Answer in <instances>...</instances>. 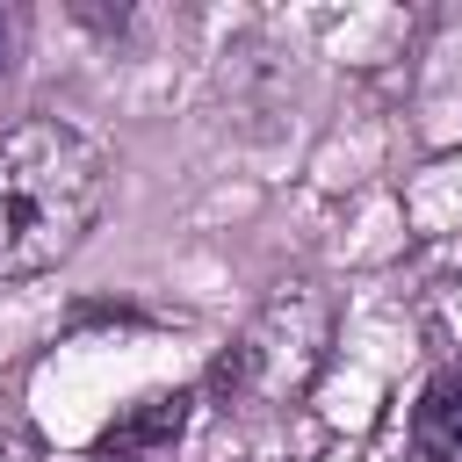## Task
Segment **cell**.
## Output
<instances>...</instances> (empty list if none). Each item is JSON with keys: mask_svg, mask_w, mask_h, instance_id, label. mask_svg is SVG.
I'll return each instance as SVG.
<instances>
[{"mask_svg": "<svg viewBox=\"0 0 462 462\" xmlns=\"http://www.w3.org/2000/svg\"><path fill=\"white\" fill-rule=\"evenodd\" d=\"M108 209V152L65 116L0 130V282L65 267Z\"/></svg>", "mask_w": 462, "mask_h": 462, "instance_id": "cell-1", "label": "cell"}, {"mask_svg": "<svg viewBox=\"0 0 462 462\" xmlns=\"http://www.w3.org/2000/svg\"><path fill=\"white\" fill-rule=\"evenodd\" d=\"M325 346H332V303H325L310 282H282V289L245 318V332L217 354L209 390H217L224 411L296 404V397L310 390V375L325 368Z\"/></svg>", "mask_w": 462, "mask_h": 462, "instance_id": "cell-2", "label": "cell"}, {"mask_svg": "<svg viewBox=\"0 0 462 462\" xmlns=\"http://www.w3.org/2000/svg\"><path fill=\"white\" fill-rule=\"evenodd\" d=\"M188 411H195V390H144L137 404H123L101 433H94V448H87V462H173V448H180V433H188Z\"/></svg>", "mask_w": 462, "mask_h": 462, "instance_id": "cell-3", "label": "cell"}, {"mask_svg": "<svg viewBox=\"0 0 462 462\" xmlns=\"http://www.w3.org/2000/svg\"><path fill=\"white\" fill-rule=\"evenodd\" d=\"M411 462H462V361L440 368L411 404Z\"/></svg>", "mask_w": 462, "mask_h": 462, "instance_id": "cell-4", "label": "cell"}, {"mask_svg": "<svg viewBox=\"0 0 462 462\" xmlns=\"http://www.w3.org/2000/svg\"><path fill=\"white\" fill-rule=\"evenodd\" d=\"M0 462H43V448H36L22 426H7V419H0Z\"/></svg>", "mask_w": 462, "mask_h": 462, "instance_id": "cell-5", "label": "cell"}, {"mask_svg": "<svg viewBox=\"0 0 462 462\" xmlns=\"http://www.w3.org/2000/svg\"><path fill=\"white\" fill-rule=\"evenodd\" d=\"M7 58H14V22L0 14V72H7Z\"/></svg>", "mask_w": 462, "mask_h": 462, "instance_id": "cell-6", "label": "cell"}]
</instances>
